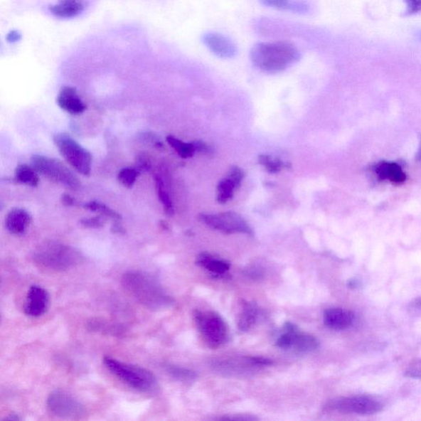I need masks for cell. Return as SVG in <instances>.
<instances>
[{
	"label": "cell",
	"instance_id": "1",
	"mask_svg": "<svg viewBox=\"0 0 421 421\" xmlns=\"http://www.w3.org/2000/svg\"><path fill=\"white\" fill-rule=\"evenodd\" d=\"M121 283L129 296L147 309L160 310L169 307L172 302L160 283L149 273L141 271L126 272Z\"/></svg>",
	"mask_w": 421,
	"mask_h": 421
},
{
	"label": "cell",
	"instance_id": "2",
	"mask_svg": "<svg viewBox=\"0 0 421 421\" xmlns=\"http://www.w3.org/2000/svg\"><path fill=\"white\" fill-rule=\"evenodd\" d=\"M301 53L296 46L286 41L261 42L252 46L250 59L260 70L277 73L286 70L287 68L299 60Z\"/></svg>",
	"mask_w": 421,
	"mask_h": 421
},
{
	"label": "cell",
	"instance_id": "3",
	"mask_svg": "<svg viewBox=\"0 0 421 421\" xmlns=\"http://www.w3.org/2000/svg\"><path fill=\"white\" fill-rule=\"evenodd\" d=\"M33 260L49 270L64 271L81 263L83 256L72 246L50 240L36 247L33 252Z\"/></svg>",
	"mask_w": 421,
	"mask_h": 421
},
{
	"label": "cell",
	"instance_id": "4",
	"mask_svg": "<svg viewBox=\"0 0 421 421\" xmlns=\"http://www.w3.org/2000/svg\"><path fill=\"white\" fill-rule=\"evenodd\" d=\"M103 362L115 377L135 390L149 393L156 390V378L146 368L125 364L110 356H105Z\"/></svg>",
	"mask_w": 421,
	"mask_h": 421
},
{
	"label": "cell",
	"instance_id": "5",
	"mask_svg": "<svg viewBox=\"0 0 421 421\" xmlns=\"http://www.w3.org/2000/svg\"><path fill=\"white\" fill-rule=\"evenodd\" d=\"M31 166L36 171L49 180L63 184L73 191H78L81 188L80 180L60 161L48 156L34 155L31 156Z\"/></svg>",
	"mask_w": 421,
	"mask_h": 421
},
{
	"label": "cell",
	"instance_id": "6",
	"mask_svg": "<svg viewBox=\"0 0 421 421\" xmlns=\"http://www.w3.org/2000/svg\"><path fill=\"white\" fill-rule=\"evenodd\" d=\"M193 318L200 335L210 348L217 349L225 343L228 328L222 316L213 311L196 310Z\"/></svg>",
	"mask_w": 421,
	"mask_h": 421
},
{
	"label": "cell",
	"instance_id": "7",
	"mask_svg": "<svg viewBox=\"0 0 421 421\" xmlns=\"http://www.w3.org/2000/svg\"><path fill=\"white\" fill-rule=\"evenodd\" d=\"M54 143L68 165L82 176L90 175L92 163L90 152L65 133L56 134Z\"/></svg>",
	"mask_w": 421,
	"mask_h": 421
},
{
	"label": "cell",
	"instance_id": "8",
	"mask_svg": "<svg viewBox=\"0 0 421 421\" xmlns=\"http://www.w3.org/2000/svg\"><path fill=\"white\" fill-rule=\"evenodd\" d=\"M199 219L209 228L220 231L224 234L254 235V231H252L248 223L240 215L234 212L200 214Z\"/></svg>",
	"mask_w": 421,
	"mask_h": 421
},
{
	"label": "cell",
	"instance_id": "9",
	"mask_svg": "<svg viewBox=\"0 0 421 421\" xmlns=\"http://www.w3.org/2000/svg\"><path fill=\"white\" fill-rule=\"evenodd\" d=\"M326 409L345 414L371 415L380 412L383 404L368 396H352L331 400Z\"/></svg>",
	"mask_w": 421,
	"mask_h": 421
},
{
	"label": "cell",
	"instance_id": "10",
	"mask_svg": "<svg viewBox=\"0 0 421 421\" xmlns=\"http://www.w3.org/2000/svg\"><path fill=\"white\" fill-rule=\"evenodd\" d=\"M279 348L294 350L307 353L317 350L319 341L314 336L299 331L297 325L287 322L283 326V334L277 341Z\"/></svg>",
	"mask_w": 421,
	"mask_h": 421
},
{
	"label": "cell",
	"instance_id": "11",
	"mask_svg": "<svg viewBox=\"0 0 421 421\" xmlns=\"http://www.w3.org/2000/svg\"><path fill=\"white\" fill-rule=\"evenodd\" d=\"M46 403L50 412L61 418L79 419L85 415L83 405L71 393L64 390L52 392Z\"/></svg>",
	"mask_w": 421,
	"mask_h": 421
},
{
	"label": "cell",
	"instance_id": "12",
	"mask_svg": "<svg viewBox=\"0 0 421 421\" xmlns=\"http://www.w3.org/2000/svg\"><path fill=\"white\" fill-rule=\"evenodd\" d=\"M272 364V361L263 357H242L215 361L213 367L215 370L225 373V375H236V373H241L245 370Z\"/></svg>",
	"mask_w": 421,
	"mask_h": 421
},
{
	"label": "cell",
	"instance_id": "13",
	"mask_svg": "<svg viewBox=\"0 0 421 421\" xmlns=\"http://www.w3.org/2000/svg\"><path fill=\"white\" fill-rule=\"evenodd\" d=\"M50 305V296L46 289L38 286L29 289L24 304V312L30 317H41L46 314Z\"/></svg>",
	"mask_w": 421,
	"mask_h": 421
},
{
	"label": "cell",
	"instance_id": "14",
	"mask_svg": "<svg viewBox=\"0 0 421 421\" xmlns=\"http://www.w3.org/2000/svg\"><path fill=\"white\" fill-rule=\"evenodd\" d=\"M203 41L205 46L215 55L223 58V59H230L237 54L235 45L231 40L222 34L208 33L203 36Z\"/></svg>",
	"mask_w": 421,
	"mask_h": 421
},
{
	"label": "cell",
	"instance_id": "15",
	"mask_svg": "<svg viewBox=\"0 0 421 421\" xmlns=\"http://www.w3.org/2000/svg\"><path fill=\"white\" fill-rule=\"evenodd\" d=\"M57 105L65 112L72 115L82 114L87 110V105L75 87H63L56 99Z\"/></svg>",
	"mask_w": 421,
	"mask_h": 421
},
{
	"label": "cell",
	"instance_id": "16",
	"mask_svg": "<svg viewBox=\"0 0 421 421\" xmlns=\"http://www.w3.org/2000/svg\"><path fill=\"white\" fill-rule=\"evenodd\" d=\"M324 324L330 329L341 331L348 329L355 322V314L348 309L330 308L325 310Z\"/></svg>",
	"mask_w": 421,
	"mask_h": 421
},
{
	"label": "cell",
	"instance_id": "17",
	"mask_svg": "<svg viewBox=\"0 0 421 421\" xmlns=\"http://www.w3.org/2000/svg\"><path fill=\"white\" fill-rule=\"evenodd\" d=\"M33 223V218L28 210L14 208L5 218V228L14 235H23Z\"/></svg>",
	"mask_w": 421,
	"mask_h": 421
},
{
	"label": "cell",
	"instance_id": "18",
	"mask_svg": "<svg viewBox=\"0 0 421 421\" xmlns=\"http://www.w3.org/2000/svg\"><path fill=\"white\" fill-rule=\"evenodd\" d=\"M375 173L380 181H389L394 184H402L407 180L405 174L397 163L382 161L375 166Z\"/></svg>",
	"mask_w": 421,
	"mask_h": 421
},
{
	"label": "cell",
	"instance_id": "19",
	"mask_svg": "<svg viewBox=\"0 0 421 421\" xmlns=\"http://www.w3.org/2000/svg\"><path fill=\"white\" fill-rule=\"evenodd\" d=\"M83 9L82 0H59V3L50 7L51 14L61 18L75 17Z\"/></svg>",
	"mask_w": 421,
	"mask_h": 421
},
{
	"label": "cell",
	"instance_id": "20",
	"mask_svg": "<svg viewBox=\"0 0 421 421\" xmlns=\"http://www.w3.org/2000/svg\"><path fill=\"white\" fill-rule=\"evenodd\" d=\"M196 262L200 267L218 276L225 275L230 267L229 262L210 255L208 252H202L198 257Z\"/></svg>",
	"mask_w": 421,
	"mask_h": 421
},
{
	"label": "cell",
	"instance_id": "21",
	"mask_svg": "<svg viewBox=\"0 0 421 421\" xmlns=\"http://www.w3.org/2000/svg\"><path fill=\"white\" fill-rule=\"evenodd\" d=\"M257 308L255 304L244 302L238 319V328L241 331H248L257 322Z\"/></svg>",
	"mask_w": 421,
	"mask_h": 421
},
{
	"label": "cell",
	"instance_id": "22",
	"mask_svg": "<svg viewBox=\"0 0 421 421\" xmlns=\"http://www.w3.org/2000/svg\"><path fill=\"white\" fill-rule=\"evenodd\" d=\"M14 180L16 182L29 187H38L40 180L38 173L33 166L21 164L16 168Z\"/></svg>",
	"mask_w": 421,
	"mask_h": 421
},
{
	"label": "cell",
	"instance_id": "23",
	"mask_svg": "<svg viewBox=\"0 0 421 421\" xmlns=\"http://www.w3.org/2000/svg\"><path fill=\"white\" fill-rule=\"evenodd\" d=\"M166 141L168 144L183 159H188V158L192 157L196 154V149L193 143H184V142L171 135L167 137Z\"/></svg>",
	"mask_w": 421,
	"mask_h": 421
},
{
	"label": "cell",
	"instance_id": "24",
	"mask_svg": "<svg viewBox=\"0 0 421 421\" xmlns=\"http://www.w3.org/2000/svg\"><path fill=\"white\" fill-rule=\"evenodd\" d=\"M155 182L157 196L159 198L166 213L168 215H172L175 213V210H174L173 202L165 186L164 181L160 176H156Z\"/></svg>",
	"mask_w": 421,
	"mask_h": 421
},
{
	"label": "cell",
	"instance_id": "25",
	"mask_svg": "<svg viewBox=\"0 0 421 421\" xmlns=\"http://www.w3.org/2000/svg\"><path fill=\"white\" fill-rule=\"evenodd\" d=\"M238 188L228 176L220 181L218 186L217 200L220 203H225L233 199L234 193Z\"/></svg>",
	"mask_w": 421,
	"mask_h": 421
},
{
	"label": "cell",
	"instance_id": "26",
	"mask_svg": "<svg viewBox=\"0 0 421 421\" xmlns=\"http://www.w3.org/2000/svg\"><path fill=\"white\" fill-rule=\"evenodd\" d=\"M83 208L92 213H97L105 218H110L114 220H121V215L114 210L107 206V205L97 201H90L83 205Z\"/></svg>",
	"mask_w": 421,
	"mask_h": 421
},
{
	"label": "cell",
	"instance_id": "27",
	"mask_svg": "<svg viewBox=\"0 0 421 421\" xmlns=\"http://www.w3.org/2000/svg\"><path fill=\"white\" fill-rule=\"evenodd\" d=\"M166 371L168 373L176 380L183 382H191L196 380L197 377L196 373L188 370V368H182L177 366L166 365Z\"/></svg>",
	"mask_w": 421,
	"mask_h": 421
},
{
	"label": "cell",
	"instance_id": "28",
	"mask_svg": "<svg viewBox=\"0 0 421 421\" xmlns=\"http://www.w3.org/2000/svg\"><path fill=\"white\" fill-rule=\"evenodd\" d=\"M140 171L136 167H125L121 169L117 176L118 181L125 188H130L134 186Z\"/></svg>",
	"mask_w": 421,
	"mask_h": 421
},
{
	"label": "cell",
	"instance_id": "29",
	"mask_svg": "<svg viewBox=\"0 0 421 421\" xmlns=\"http://www.w3.org/2000/svg\"><path fill=\"white\" fill-rule=\"evenodd\" d=\"M259 162L271 174L280 172L283 168L287 167V164H285L282 160L278 159V158H272L268 155H260Z\"/></svg>",
	"mask_w": 421,
	"mask_h": 421
},
{
	"label": "cell",
	"instance_id": "30",
	"mask_svg": "<svg viewBox=\"0 0 421 421\" xmlns=\"http://www.w3.org/2000/svg\"><path fill=\"white\" fill-rule=\"evenodd\" d=\"M80 223L86 228L98 229L102 228L107 223H105V218L100 215L93 218H83L80 220Z\"/></svg>",
	"mask_w": 421,
	"mask_h": 421
},
{
	"label": "cell",
	"instance_id": "31",
	"mask_svg": "<svg viewBox=\"0 0 421 421\" xmlns=\"http://www.w3.org/2000/svg\"><path fill=\"white\" fill-rule=\"evenodd\" d=\"M405 375L409 378H415V380H421V359L410 363Z\"/></svg>",
	"mask_w": 421,
	"mask_h": 421
},
{
	"label": "cell",
	"instance_id": "32",
	"mask_svg": "<svg viewBox=\"0 0 421 421\" xmlns=\"http://www.w3.org/2000/svg\"><path fill=\"white\" fill-rule=\"evenodd\" d=\"M260 2L267 7L285 10H289L292 4L289 0H260Z\"/></svg>",
	"mask_w": 421,
	"mask_h": 421
},
{
	"label": "cell",
	"instance_id": "33",
	"mask_svg": "<svg viewBox=\"0 0 421 421\" xmlns=\"http://www.w3.org/2000/svg\"><path fill=\"white\" fill-rule=\"evenodd\" d=\"M228 177L234 181L236 187L239 188L241 186L242 181L244 180L245 173L240 169V168L233 166L229 171Z\"/></svg>",
	"mask_w": 421,
	"mask_h": 421
},
{
	"label": "cell",
	"instance_id": "34",
	"mask_svg": "<svg viewBox=\"0 0 421 421\" xmlns=\"http://www.w3.org/2000/svg\"><path fill=\"white\" fill-rule=\"evenodd\" d=\"M136 168L140 172L147 171L151 169V162L149 157L145 154H141L137 156Z\"/></svg>",
	"mask_w": 421,
	"mask_h": 421
},
{
	"label": "cell",
	"instance_id": "35",
	"mask_svg": "<svg viewBox=\"0 0 421 421\" xmlns=\"http://www.w3.org/2000/svg\"><path fill=\"white\" fill-rule=\"evenodd\" d=\"M407 4V13L415 14L421 12V0H404Z\"/></svg>",
	"mask_w": 421,
	"mask_h": 421
},
{
	"label": "cell",
	"instance_id": "36",
	"mask_svg": "<svg viewBox=\"0 0 421 421\" xmlns=\"http://www.w3.org/2000/svg\"><path fill=\"white\" fill-rule=\"evenodd\" d=\"M61 202L65 207H75L78 205L77 200L68 193L63 194Z\"/></svg>",
	"mask_w": 421,
	"mask_h": 421
},
{
	"label": "cell",
	"instance_id": "37",
	"mask_svg": "<svg viewBox=\"0 0 421 421\" xmlns=\"http://www.w3.org/2000/svg\"><path fill=\"white\" fill-rule=\"evenodd\" d=\"M193 144L196 147V151L202 152V154H209L210 152V147L203 141H193Z\"/></svg>",
	"mask_w": 421,
	"mask_h": 421
},
{
	"label": "cell",
	"instance_id": "38",
	"mask_svg": "<svg viewBox=\"0 0 421 421\" xmlns=\"http://www.w3.org/2000/svg\"><path fill=\"white\" fill-rule=\"evenodd\" d=\"M121 220H114V223L112 225V231L113 233L115 234H124L125 233V230L123 228L122 224H121Z\"/></svg>",
	"mask_w": 421,
	"mask_h": 421
},
{
	"label": "cell",
	"instance_id": "39",
	"mask_svg": "<svg viewBox=\"0 0 421 421\" xmlns=\"http://www.w3.org/2000/svg\"><path fill=\"white\" fill-rule=\"evenodd\" d=\"M21 39V35L17 31H14L10 33L7 36V40L9 42H17Z\"/></svg>",
	"mask_w": 421,
	"mask_h": 421
},
{
	"label": "cell",
	"instance_id": "40",
	"mask_svg": "<svg viewBox=\"0 0 421 421\" xmlns=\"http://www.w3.org/2000/svg\"><path fill=\"white\" fill-rule=\"evenodd\" d=\"M412 305L415 308L421 309V297L415 299L412 303Z\"/></svg>",
	"mask_w": 421,
	"mask_h": 421
},
{
	"label": "cell",
	"instance_id": "41",
	"mask_svg": "<svg viewBox=\"0 0 421 421\" xmlns=\"http://www.w3.org/2000/svg\"><path fill=\"white\" fill-rule=\"evenodd\" d=\"M6 420H20L21 418L17 415H11V417L5 419Z\"/></svg>",
	"mask_w": 421,
	"mask_h": 421
},
{
	"label": "cell",
	"instance_id": "42",
	"mask_svg": "<svg viewBox=\"0 0 421 421\" xmlns=\"http://www.w3.org/2000/svg\"><path fill=\"white\" fill-rule=\"evenodd\" d=\"M417 160L418 161L421 162V144H420V146L419 151L417 152Z\"/></svg>",
	"mask_w": 421,
	"mask_h": 421
}]
</instances>
